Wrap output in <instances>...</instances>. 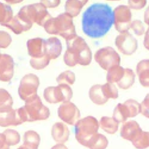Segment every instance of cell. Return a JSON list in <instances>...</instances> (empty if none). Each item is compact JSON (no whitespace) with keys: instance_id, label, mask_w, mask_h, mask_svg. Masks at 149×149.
Here are the masks:
<instances>
[{"instance_id":"obj_25","label":"cell","mask_w":149,"mask_h":149,"mask_svg":"<svg viewBox=\"0 0 149 149\" xmlns=\"http://www.w3.org/2000/svg\"><path fill=\"white\" fill-rule=\"evenodd\" d=\"M89 97L90 100L97 105H102L108 100L104 97L101 90V85L100 84L94 85L90 88Z\"/></svg>"},{"instance_id":"obj_17","label":"cell","mask_w":149,"mask_h":149,"mask_svg":"<svg viewBox=\"0 0 149 149\" xmlns=\"http://www.w3.org/2000/svg\"><path fill=\"white\" fill-rule=\"evenodd\" d=\"M45 42V40L39 37L29 40L27 42L29 55L34 58L44 56Z\"/></svg>"},{"instance_id":"obj_44","label":"cell","mask_w":149,"mask_h":149,"mask_svg":"<svg viewBox=\"0 0 149 149\" xmlns=\"http://www.w3.org/2000/svg\"><path fill=\"white\" fill-rule=\"evenodd\" d=\"M144 22L149 26V6L147 8L144 12Z\"/></svg>"},{"instance_id":"obj_7","label":"cell","mask_w":149,"mask_h":149,"mask_svg":"<svg viewBox=\"0 0 149 149\" xmlns=\"http://www.w3.org/2000/svg\"><path fill=\"white\" fill-rule=\"evenodd\" d=\"M44 97L49 103L69 102L73 95L71 88L67 84H59L57 86H50L44 91Z\"/></svg>"},{"instance_id":"obj_18","label":"cell","mask_w":149,"mask_h":149,"mask_svg":"<svg viewBox=\"0 0 149 149\" xmlns=\"http://www.w3.org/2000/svg\"><path fill=\"white\" fill-rule=\"evenodd\" d=\"M62 49L61 41L56 37H52L45 40V54L50 59L57 58L61 54Z\"/></svg>"},{"instance_id":"obj_45","label":"cell","mask_w":149,"mask_h":149,"mask_svg":"<svg viewBox=\"0 0 149 149\" xmlns=\"http://www.w3.org/2000/svg\"><path fill=\"white\" fill-rule=\"evenodd\" d=\"M51 149H68V148L63 144H57L54 146Z\"/></svg>"},{"instance_id":"obj_28","label":"cell","mask_w":149,"mask_h":149,"mask_svg":"<svg viewBox=\"0 0 149 149\" xmlns=\"http://www.w3.org/2000/svg\"><path fill=\"white\" fill-rule=\"evenodd\" d=\"M137 149H146L149 147V132L141 131L132 142Z\"/></svg>"},{"instance_id":"obj_46","label":"cell","mask_w":149,"mask_h":149,"mask_svg":"<svg viewBox=\"0 0 149 149\" xmlns=\"http://www.w3.org/2000/svg\"><path fill=\"white\" fill-rule=\"evenodd\" d=\"M1 54H0V56H1Z\"/></svg>"},{"instance_id":"obj_8","label":"cell","mask_w":149,"mask_h":149,"mask_svg":"<svg viewBox=\"0 0 149 149\" xmlns=\"http://www.w3.org/2000/svg\"><path fill=\"white\" fill-rule=\"evenodd\" d=\"M39 84V78L36 74L32 73L26 74L22 79L18 89L20 98L26 102L36 97L37 95Z\"/></svg>"},{"instance_id":"obj_13","label":"cell","mask_w":149,"mask_h":149,"mask_svg":"<svg viewBox=\"0 0 149 149\" xmlns=\"http://www.w3.org/2000/svg\"><path fill=\"white\" fill-rule=\"evenodd\" d=\"M59 118L65 123L74 125L80 116V111L72 102H66L59 106L58 109Z\"/></svg>"},{"instance_id":"obj_26","label":"cell","mask_w":149,"mask_h":149,"mask_svg":"<svg viewBox=\"0 0 149 149\" xmlns=\"http://www.w3.org/2000/svg\"><path fill=\"white\" fill-rule=\"evenodd\" d=\"M135 81V74L131 69H125L124 74L121 80L117 83L120 88L127 89L130 87Z\"/></svg>"},{"instance_id":"obj_42","label":"cell","mask_w":149,"mask_h":149,"mask_svg":"<svg viewBox=\"0 0 149 149\" xmlns=\"http://www.w3.org/2000/svg\"><path fill=\"white\" fill-rule=\"evenodd\" d=\"M144 46L146 49L149 50V27L145 34L144 40Z\"/></svg>"},{"instance_id":"obj_4","label":"cell","mask_w":149,"mask_h":149,"mask_svg":"<svg viewBox=\"0 0 149 149\" xmlns=\"http://www.w3.org/2000/svg\"><path fill=\"white\" fill-rule=\"evenodd\" d=\"M17 109L22 123L45 120L50 115L49 108L43 105L38 95L26 101L24 106Z\"/></svg>"},{"instance_id":"obj_32","label":"cell","mask_w":149,"mask_h":149,"mask_svg":"<svg viewBox=\"0 0 149 149\" xmlns=\"http://www.w3.org/2000/svg\"><path fill=\"white\" fill-rule=\"evenodd\" d=\"M40 140V135L36 132L31 130L26 132L23 136V143L30 144L38 147Z\"/></svg>"},{"instance_id":"obj_5","label":"cell","mask_w":149,"mask_h":149,"mask_svg":"<svg viewBox=\"0 0 149 149\" xmlns=\"http://www.w3.org/2000/svg\"><path fill=\"white\" fill-rule=\"evenodd\" d=\"M17 15L27 23L31 24L36 23L43 27L45 23L52 17L47 11V8L40 2L23 6Z\"/></svg>"},{"instance_id":"obj_36","label":"cell","mask_w":149,"mask_h":149,"mask_svg":"<svg viewBox=\"0 0 149 149\" xmlns=\"http://www.w3.org/2000/svg\"><path fill=\"white\" fill-rule=\"evenodd\" d=\"M11 42L10 35L5 31H0V48H7Z\"/></svg>"},{"instance_id":"obj_21","label":"cell","mask_w":149,"mask_h":149,"mask_svg":"<svg viewBox=\"0 0 149 149\" xmlns=\"http://www.w3.org/2000/svg\"><path fill=\"white\" fill-rule=\"evenodd\" d=\"M136 72L140 84L146 87H149V59L140 61L136 66Z\"/></svg>"},{"instance_id":"obj_29","label":"cell","mask_w":149,"mask_h":149,"mask_svg":"<svg viewBox=\"0 0 149 149\" xmlns=\"http://www.w3.org/2000/svg\"><path fill=\"white\" fill-rule=\"evenodd\" d=\"M13 17V10L11 7L0 2V23L2 26L8 23Z\"/></svg>"},{"instance_id":"obj_35","label":"cell","mask_w":149,"mask_h":149,"mask_svg":"<svg viewBox=\"0 0 149 149\" xmlns=\"http://www.w3.org/2000/svg\"><path fill=\"white\" fill-rule=\"evenodd\" d=\"M13 101L10 94L5 89L0 88V107H12Z\"/></svg>"},{"instance_id":"obj_10","label":"cell","mask_w":149,"mask_h":149,"mask_svg":"<svg viewBox=\"0 0 149 149\" xmlns=\"http://www.w3.org/2000/svg\"><path fill=\"white\" fill-rule=\"evenodd\" d=\"M95 61L104 70L119 66L120 58L118 52L111 47H106L99 49L94 55Z\"/></svg>"},{"instance_id":"obj_2","label":"cell","mask_w":149,"mask_h":149,"mask_svg":"<svg viewBox=\"0 0 149 149\" xmlns=\"http://www.w3.org/2000/svg\"><path fill=\"white\" fill-rule=\"evenodd\" d=\"M67 49L63 56L65 63L70 67L77 64L88 65L92 59V53L85 40L76 36L66 40Z\"/></svg>"},{"instance_id":"obj_3","label":"cell","mask_w":149,"mask_h":149,"mask_svg":"<svg viewBox=\"0 0 149 149\" xmlns=\"http://www.w3.org/2000/svg\"><path fill=\"white\" fill-rule=\"evenodd\" d=\"M44 27L47 33L59 35L66 40L77 36L72 17L66 12L56 17H51L45 23Z\"/></svg>"},{"instance_id":"obj_34","label":"cell","mask_w":149,"mask_h":149,"mask_svg":"<svg viewBox=\"0 0 149 149\" xmlns=\"http://www.w3.org/2000/svg\"><path fill=\"white\" fill-rule=\"evenodd\" d=\"M49 58L47 55H45L40 58H31L30 61V63L33 68L39 70L46 67L49 64Z\"/></svg>"},{"instance_id":"obj_22","label":"cell","mask_w":149,"mask_h":149,"mask_svg":"<svg viewBox=\"0 0 149 149\" xmlns=\"http://www.w3.org/2000/svg\"><path fill=\"white\" fill-rule=\"evenodd\" d=\"M108 144L107 137L100 133H97L86 143L85 147L90 149H105Z\"/></svg>"},{"instance_id":"obj_27","label":"cell","mask_w":149,"mask_h":149,"mask_svg":"<svg viewBox=\"0 0 149 149\" xmlns=\"http://www.w3.org/2000/svg\"><path fill=\"white\" fill-rule=\"evenodd\" d=\"M124 71L125 69L120 66H116L110 68L108 70L106 77L108 83H117L119 82L123 76Z\"/></svg>"},{"instance_id":"obj_15","label":"cell","mask_w":149,"mask_h":149,"mask_svg":"<svg viewBox=\"0 0 149 149\" xmlns=\"http://www.w3.org/2000/svg\"><path fill=\"white\" fill-rule=\"evenodd\" d=\"M14 73V61L12 57L8 54L0 56V80L9 81Z\"/></svg>"},{"instance_id":"obj_9","label":"cell","mask_w":149,"mask_h":149,"mask_svg":"<svg viewBox=\"0 0 149 149\" xmlns=\"http://www.w3.org/2000/svg\"><path fill=\"white\" fill-rule=\"evenodd\" d=\"M140 113V104L136 100L129 99L118 104L113 111V118L118 123L125 122L128 118L136 116Z\"/></svg>"},{"instance_id":"obj_24","label":"cell","mask_w":149,"mask_h":149,"mask_svg":"<svg viewBox=\"0 0 149 149\" xmlns=\"http://www.w3.org/2000/svg\"><path fill=\"white\" fill-rule=\"evenodd\" d=\"M87 2L88 1L86 0L67 1L65 6L66 13L69 14L72 17L77 16L80 12L82 8Z\"/></svg>"},{"instance_id":"obj_14","label":"cell","mask_w":149,"mask_h":149,"mask_svg":"<svg viewBox=\"0 0 149 149\" xmlns=\"http://www.w3.org/2000/svg\"><path fill=\"white\" fill-rule=\"evenodd\" d=\"M21 121L17 109H13L12 107H0V126H17L21 125Z\"/></svg>"},{"instance_id":"obj_33","label":"cell","mask_w":149,"mask_h":149,"mask_svg":"<svg viewBox=\"0 0 149 149\" xmlns=\"http://www.w3.org/2000/svg\"><path fill=\"white\" fill-rule=\"evenodd\" d=\"M75 81V74L70 70H66L61 73L56 78V81L59 84H73Z\"/></svg>"},{"instance_id":"obj_23","label":"cell","mask_w":149,"mask_h":149,"mask_svg":"<svg viewBox=\"0 0 149 149\" xmlns=\"http://www.w3.org/2000/svg\"><path fill=\"white\" fill-rule=\"evenodd\" d=\"M99 126L107 133L113 134L118 131L119 123L113 118L103 116L101 118Z\"/></svg>"},{"instance_id":"obj_6","label":"cell","mask_w":149,"mask_h":149,"mask_svg":"<svg viewBox=\"0 0 149 149\" xmlns=\"http://www.w3.org/2000/svg\"><path fill=\"white\" fill-rule=\"evenodd\" d=\"M99 123L97 119L88 116L79 120L75 124V137L77 141L85 146L90 139L98 133Z\"/></svg>"},{"instance_id":"obj_41","label":"cell","mask_w":149,"mask_h":149,"mask_svg":"<svg viewBox=\"0 0 149 149\" xmlns=\"http://www.w3.org/2000/svg\"><path fill=\"white\" fill-rule=\"evenodd\" d=\"M0 149H9V146L6 142L5 136L3 133H0Z\"/></svg>"},{"instance_id":"obj_19","label":"cell","mask_w":149,"mask_h":149,"mask_svg":"<svg viewBox=\"0 0 149 149\" xmlns=\"http://www.w3.org/2000/svg\"><path fill=\"white\" fill-rule=\"evenodd\" d=\"M69 130L64 123L56 122L52 126L51 130L52 137L59 144H63L66 142L69 139Z\"/></svg>"},{"instance_id":"obj_39","label":"cell","mask_w":149,"mask_h":149,"mask_svg":"<svg viewBox=\"0 0 149 149\" xmlns=\"http://www.w3.org/2000/svg\"><path fill=\"white\" fill-rule=\"evenodd\" d=\"M147 3L146 1H129L128 3L131 8L135 9H140L143 8Z\"/></svg>"},{"instance_id":"obj_30","label":"cell","mask_w":149,"mask_h":149,"mask_svg":"<svg viewBox=\"0 0 149 149\" xmlns=\"http://www.w3.org/2000/svg\"><path fill=\"white\" fill-rule=\"evenodd\" d=\"M6 142L9 146L17 144L20 140V135L18 132L13 129H6L3 131Z\"/></svg>"},{"instance_id":"obj_40","label":"cell","mask_w":149,"mask_h":149,"mask_svg":"<svg viewBox=\"0 0 149 149\" xmlns=\"http://www.w3.org/2000/svg\"><path fill=\"white\" fill-rule=\"evenodd\" d=\"M60 1H41L40 3H42L46 8H54L59 5Z\"/></svg>"},{"instance_id":"obj_12","label":"cell","mask_w":149,"mask_h":149,"mask_svg":"<svg viewBox=\"0 0 149 149\" xmlns=\"http://www.w3.org/2000/svg\"><path fill=\"white\" fill-rule=\"evenodd\" d=\"M115 45L120 52L127 55L133 54L138 47L137 40L128 31L120 33L117 36Z\"/></svg>"},{"instance_id":"obj_16","label":"cell","mask_w":149,"mask_h":149,"mask_svg":"<svg viewBox=\"0 0 149 149\" xmlns=\"http://www.w3.org/2000/svg\"><path fill=\"white\" fill-rule=\"evenodd\" d=\"M142 131L139 125L135 120H129L125 122L120 129L121 137L132 142Z\"/></svg>"},{"instance_id":"obj_20","label":"cell","mask_w":149,"mask_h":149,"mask_svg":"<svg viewBox=\"0 0 149 149\" xmlns=\"http://www.w3.org/2000/svg\"><path fill=\"white\" fill-rule=\"evenodd\" d=\"M2 26L10 29L16 34H21L23 31H26L30 29L33 24L27 23L17 15L13 17L12 19L7 23Z\"/></svg>"},{"instance_id":"obj_1","label":"cell","mask_w":149,"mask_h":149,"mask_svg":"<svg viewBox=\"0 0 149 149\" xmlns=\"http://www.w3.org/2000/svg\"><path fill=\"white\" fill-rule=\"evenodd\" d=\"M114 24L112 8L107 3H95L83 13L81 25L83 33L92 38L104 37Z\"/></svg>"},{"instance_id":"obj_31","label":"cell","mask_w":149,"mask_h":149,"mask_svg":"<svg viewBox=\"0 0 149 149\" xmlns=\"http://www.w3.org/2000/svg\"><path fill=\"white\" fill-rule=\"evenodd\" d=\"M101 90L104 97L107 99L117 98L118 97V91L115 85L112 83H107L101 85Z\"/></svg>"},{"instance_id":"obj_37","label":"cell","mask_w":149,"mask_h":149,"mask_svg":"<svg viewBox=\"0 0 149 149\" xmlns=\"http://www.w3.org/2000/svg\"><path fill=\"white\" fill-rule=\"evenodd\" d=\"M130 28L134 31L137 36H141L144 33V26L141 21L135 20L131 23Z\"/></svg>"},{"instance_id":"obj_38","label":"cell","mask_w":149,"mask_h":149,"mask_svg":"<svg viewBox=\"0 0 149 149\" xmlns=\"http://www.w3.org/2000/svg\"><path fill=\"white\" fill-rule=\"evenodd\" d=\"M140 113L146 118H149V93L140 104Z\"/></svg>"},{"instance_id":"obj_11","label":"cell","mask_w":149,"mask_h":149,"mask_svg":"<svg viewBox=\"0 0 149 149\" xmlns=\"http://www.w3.org/2000/svg\"><path fill=\"white\" fill-rule=\"evenodd\" d=\"M114 24L117 31L120 33L128 31L130 28L132 14L130 8L123 5L118 6L114 9Z\"/></svg>"},{"instance_id":"obj_43","label":"cell","mask_w":149,"mask_h":149,"mask_svg":"<svg viewBox=\"0 0 149 149\" xmlns=\"http://www.w3.org/2000/svg\"><path fill=\"white\" fill-rule=\"evenodd\" d=\"M38 146H34L32 144L23 143V144L20 146L17 149H38Z\"/></svg>"}]
</instances>
